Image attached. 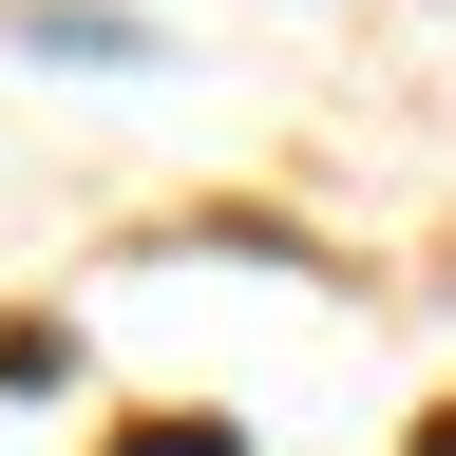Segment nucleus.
I'll list each match as a JSON object with an SVG mask.
<instances>
[{"label":"nucleus","mask_w":456,"mask_h":456,"mask_svg":"<svg viewBox=\"0 0 456 456\" xmlns=\"http://www.w3.org/2000/svg\"><path fill=\"white\" fill-rule=\"evenodd\" d=\"M0 38H20L38 77H152V57H171L134 0H0Z\"/></svg>","instance_id":"1"},{"label":"nucleus","mask_w":456,"mask_h":456,"mask_svg":"<svg viewBox=\"0 0 456 456\" xmlns=\"http://www.w3.org/2000/svg\"><path fill=\"white\" fill-rule=\"evenodd\" d=\"M114 456H248V437H228V419H134Z\"/></svg>","instance_id":"2"}]
</instances>
